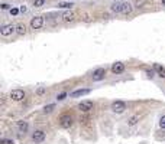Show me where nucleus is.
I'll use <instances>...</instances> for the list:
<instances>
[{"label": "nucleus", "mask_w": 165, "mask_h": 144, "mask_svg": "<svg viewBox=\"0 0 165 144\" xmlns=\"http://www.w3.org/2000/svg\"><path fill=\"white\" fill-rule=\"evenodd\" d=\"M42 26H43V17H42V16H36V17H34V19L31 20V28H32L34 30L41 29Z\"/></svg>", "instance_id": "f257e3e1"}, {"label": "nucleus", "mask_w": 165, "mask_h": 144, "mask_svg": "<svg viewBox=\"0 0 165 144\" xmlns=\"http://www.w3.org/2000/svg\"><path fill=\"white\" fill-rule=\"evenodd\" d=\"M10 98H12L13 101H22V100L25 98V92H23L22 89H13V91L10 92Z\"/></svg>", "instance_id": "f03ea898"}, {"label": "nucleus", "mask_w": 165, "mask_h": 144, "mask_svg": "<svg viewBox=\"0 0 165 144\" xmlns=\"http://www.w3.org/2000/svg\"><path fill=\"white\" fill-rule=\"evenodd\" d=\"M59 124H61L62 128H70V127L73 125V117H71V115H62Z\"/></svg>", "instance_id": "7ed1b4c3"}, {"label": "nucleus", "mask_w": 165, "mask_h": 144, "mask_svg": "<svg viewBox=\"0 0 165 144\" xmlns=\"http://www.w3.org/2000/svg\"><path fill=\"white\" fill-rule=\"evenodd\" d=\"M112 109H113V112L120 114V112H123L124 109H126V104H124L123 101H115L112 104Z\"/></svg>", "instance_id": "20e7f679"}, {"label": "nucleus", "mask_w": 165, "mask_h": 144, "mask_svg": "<svg viewBox=\"0 0 165 144\" xmlns=\"http://www.w3.org/2000/svg\"><path fill=\"white\" fill-rule=\"evenodd\" d=\"M104 75H106V69L104 68H97L96 71L93 72V81H101L103 78H104Z\"/></svg>", "instance_id": "39448f33"}, {"label": "nucleus", "mask_w": 165, "mask_h": 144, "mask_svg": "<svg viewBox=\"0 0 165 144\" xmlns=\"http://www.w3.org/2000/svg\"><path fill=\"white\" fill-rule=\"evenodd\" d=\"M93 107H94V104H93L91 101H82V102L78 104V109L82 111V112H88V111H91Z\"/></svg>", "instance_id": "423d86ee"}, {"label": "nucleus", "mask_w": 165, "mask_h": 144, "mask_svg": "<svg viewBox=\"0 0 165 144\" xmlns=\"http://www.w3.org/2000/svg\"><path fill=\"white\" fill-rule=\"evenodd\" d=\"M15 30H16L15 26H12V25H4V26L0 29V35L1 36H9V35H12Z\"/></svg>", "instance_id": "0eeeda50"}, {"label": "nucleus", "mask_w": 165, "mask_h": 144, "mask_svg": "<svg viewBox=\"0 0 165 144\" xmlns=\"http://www.w3.org/2000/svg\"><path fill=\"white\" fill-rule=\"evenodd\" d=\"M32 140H34L35 143H42V141L45 140V133H43L42 130H36V131L32 134Z\"/></svg>", "instance_id": "6e6552de"}, {"label": "nucleus", "mask_w": 165, "mask_h": 144, "mask_svg": "<svg viewBox=\"0 0 165 144\" xmlns=\"http://www.w3.org/2000/svg\"><path fill=\"white\" fill-rule=\"evenodd\" d=\"M124 71V64H122V62H115L113 65H112V72L113 73H122V72Z\"/></svg>", "instance_id": "1a4fd4ad"}, {"label": "nucleus", "mask_w": 165, "mask_h": 144, "mask_svg": "<svg viewBox=\"0 0 165 144\" xmlns=\"http://www.w3.org/2000/svg\"><path fill=\"white\" fill-rule=\"evenodd\" d=\"M87 94H90V89H77V91L71 92V94H70V97H73V98H77V97L87 95Z\"/></svg>", "instance_id": "9d476101"}, {"label": "nucleus", "mask_w": 165, "mask_h": 144, "mask_svg": "<svg viewBox=\"0 0 165 144\" xmlns=\"http://www.w3.org/2000/svg\"><path fill=\"white\" fill-rule=\"evenodd\" d=\"M28 128H29V125H28L26 121H17V130H19L20 133H26Z\"/></svg>", "instance_id": "9b49d317"}, {"label": "nucleus", "mask_w": 165, "mask_h": 144, "mask_svg": "<svg viewBox=\"0 0 165 144\" xmlns=\"http://www.w3.org/2000/svg\"><path fill=\"white\" fill-rule=\"evenodd\" d=\"M132 12V4L130 3H122V13L127 15Z\"/></svg>", "instance_id": "f8f14e48"}, {"label": "nucleus", "mask_w": 165, "mask_h": 144, "mask_svg": "<svg viewBox=\"0 0 165 144\" xmlns=\"http://www.w3.org/2000/svg\"><path fill=\"white\" fill-rule=\"evenodd\" d=\"M62 19H64L65 22H73V20H74V15H73L71 12H67V13L62 15Z\"/></svg>", "instance_id": "ddd939ff"}, {"label": "nucleus", "mask_w": 165, "mask_h": 144, "mask_svg": "<svg viewBox=\"0 0 165 144\" xmlns=\"http://www.w3.org/2000/svg\"><path fill=\"white\" fill-rule=\"evenodd\" d=\"M74 4L73 3H68V1H61V3H58V7H61V9H71Z\"/></svg>", "instance_id": "4468645a"}, {"label": "nucleus", "mask_w": 165, "mask_h": 144, "mask_svg": "<svg viewBox=\"0 0 165 144\" xmlns=\"http://www.w3.org/2000/svg\"><path fill=\"white\" fill-rule=\"evenodd\" d=\"M155 69L158 71V75H159L161 78H165V68L164 66H161V65H155Z\"/></svg>", "instance_id": "2eb2a0df"}, {"label": "nucleus", "mask_w": 165, "mask_h": 144, "mask_svg": "<svg viewBox=\"0 0 165 144\" xmlns=\"http://www.w3.org/2000/svg\"><path fill=\"white\" fill-rule=\"evenodd\" d=\"M112 10H113L115 13H122V3L113 4V6H112Z\"/></svg>", "instance_id": "dca6fc26"}, {"label": "nucleus", "mask_w": 165, "mask_h": 144, "mask_svg": "<svg viewBox=\"0 0 165 144\" xmlns=\"http://www.w3.org/2000/svg\"><path fill=\"white\" fill-rule=\"evenodd\" d=\"M16 33H17V35H25V33H26L25 25H19V26L16 28Z\"/></svg>", "instance_id": "f3484780"}, {"label": "nucleus", "mask_w": 165, "mask_h": 144, "mask_svg": "<svg viewBox=\"0 0 165 144\" xmlns=\"http://www.w3.org/2000/svg\"><path fill=\"white\" fill-rule=\"evenodd\" d=\"M138 121H139V117H138V115H133V117L127 121V124H129V125H135V124H138Z\"/></svg>", "instance_id": "a211bd4d"}, {"label": "nucleus", "mask_w": 165, "mask_h": 144, "mask_svg": "<svg viewBox=\"0 0 165 144\" xmlns=\"http://www.w3.org/2000/svg\"><path fill=\"white\" fill-rule=\"evenodd\" d=\"M55 108V105L54 104H49V105H45V108H43V112L45 114H49V112H52V109Z\"/></svg>", "instance_id": "6ab92c4d"}, {"label": "nucleus", "mask_w": 165, "mask_h": 144, "mask_svg": "<svg viewBox=\"0 0 165 144\" xmlns=\"http://www.w3.org/2000/svg\"><path fill=\"white\" fill-rule=\"evenodd\" d=\"M43 4H45V0H35V1H34V6H35V7H41Z\"/></svg>", "instance_id": "aec40b11"}, {"label": "nucleus", "mask_w": 165, "mask_h": 144, "mask_svg": "<svg viewBox=\"0 0 165 144\" xmlns=\"http://www.w3.org/2000/svg\"><path fill=\"white\" fill-rule=\"evenodd\" d=\"M145 3H146V0H138V1H136V7H138V9H139V7H143Z\"/></svg>", "instance_id": "412c9836"}, {"label": "nucleus", "mask_w": 165, "mask_h": 144, "mask_svg": "<svg viewBox=\"0 0 165 144\" xmlns=\"http://www.w3.org/2000/svg\"><path fill=\"white\" fill-rule=\"evenodd\" d=\"M159 125H161V128H165V115L161 117V120H159Z\"/></svg>", "instance_id": "4be33fe9"}, {"label": "nucleus", "mask_w": 165, "mask_h": 144, "mask_svg": "<svg viewBox=\"0 0 165 144\" xmlns=\"http://www.w3.org/2000/svg\"><path fill=\"white\" fill-rule=\"evenodd\" d=\"M19 12H20V9H16V7H13V9H10V13H12L13 16H16V15H17Z\"/></svg>", "instance_id": "5701e85b"}, {"label": "nucleus", "mask_w": 165, "mask_h": 144, "mask_svg": "<svg viewBox=\"0 0 165 144\" xmlns=\"http://www.w3.org/2000/svg\"><path fill=\"white\" fill-rule=\"evenodd\" d=\"M65 97H67V94H65V92H62V94H59V95L57 97V100H58V101H62Z\"/></svg>", "instance_id": "b1692460"}, {"label": "nucleus", "mask_w": 165, "mask_h": 144, "mask_svg": "<svg viewBox=\"0 0 165 144\" xmlns=\"http://www.w3.org/2000/svg\"><path fill=\"white\" fill-rule=\"evenodd\" d=\"M0 7H1V10H7L10 6H9L7 3H1V6H0Z\"/></svg>", "instance_id": "393cba45"}, {"label": "nucleus", "mask_w": 165, "mask_h": 144, "mask_svg": "<svg viewBox=\"0 0 165 144\" xmlns=\"http://www.w3.org/2000/svg\"><path fill=\"white\" fill-rule=\"evenodd\" d=\"M45 91H46V89H45V88H39V89H38V94H39V95H41V94H43V92H45Z\"/></svg>", "instance_id": "a878e982"}, {"label": "nucleus", "mask_w": 165, "mask_h": 144, "mask_svg": "<svg viewBox=\"0 0 165 144\" xmlns=\"http://www.w3.org/2000/svg\"><path fill=\"white\" fill-rule=\"evenodd\" d=\"M146 73H148V76H151V78L154 76V71H146Z\"/></svg>", "instance_id": "bb28decb"}, {"label": "nucleus", "mask_w": 165, "mask_h": 144, "mask_svg": "<svg viewBox=\"0 0 165 144\" xmlns=\"http://www.w3.org/2000/svg\"><path fill=\"white\" fill-rule=\"evenodd\" d=\"M20 12L25 13V12H26V7H25V6H20Z\"/></svg>", "instance_id": "cd10ccee"}, {"label": "nucleus", "mask_w": 165, "mask_h": 144, "mask_svg": "<svg viewBox=\"0 0 165 144\" xmlns=\"http://www.w3.org/2000/svg\"><path fill=\"white\" fill-rule=\"evenodd\" d=\"M6 144H15V143H13L12 140H6Z\"/></svg>", "instance_id": "c85d7f7f"}, {"label": "nucleus", "mask_w": 165, "mask_h": 144, "mask_svg": "<svg viewBox=\"0 0 165 144\" xmlns=\"http://www.w3.org/2000/svg\"><path fill=\"white\" fill-rule=\"evenodd\" d=\"M162 6H165V0H162Z\"/></svg>", "instance_id": "c756f323"}]
</instances>
